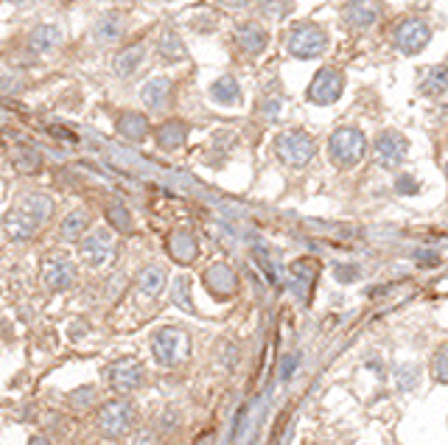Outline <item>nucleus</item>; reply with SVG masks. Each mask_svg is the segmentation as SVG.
<instances>
[{
	"mask_svg": "<svg viewBox=\"0 0 448 445\" xmlns=\"http://www.w3.org/2000/svg\"><path fill=\"white\" fill-rule=\"evenodd\" d=\"M143 384V364L135 358H120L109 367V387L120 395H127Z\"/></svg>",
	"mask_w": 448,
	"mask_h": 445,
	"instance_id": "1a4fd4ad",
	"label": "nucleus"
},
{
	"mask_svg": "<svg viewBox=\"0 0 448 445\" xmlns=\"http://www.w3.org/2000/svg\"><path fill=\"white\" fill-rule=\"evenodd\" d=\"M166 286V269L162 266H146L140 274H138V289L146 294V297H157Z\"/></svg>",
	"mask_w": 448,
	"mask_h": 445,
	"instance_id": "4be33fe9",
	"label": "nucleus"
},
{
	"mask_svg": "<svg viewBox=\"0 0 448 445\" xmlns=\"http://www.w3.org/2000/svg\"><path fill=\"white\" fill-rule=\"evenodd\" d=\"M286 48L297 59H314L322 56L328 48V34L314 23H295L286 34Z\"/></svg>",
	"mask_w": 448,
	"mask_h": 445,
	"instance_id": "f03ea898",
	"label": "nucleus"
},
{
	"mask_svg": "<svg viewBox=\"0 0 448 445\" xmlns=\"http://www.w3.org/2000/svg\"><path fill=\"white\" fill-rule=\"evenodd\" d=\"M376 157H378V163L387 166V169H398L403 163V157H406V138L398 135L395 129H387L378 135L376 140Z\"/></svg>",
	"mask_w": 448,
	"mask_h": 445,
	"instance_id": "9d476101",
	"label": "nucleus"
},
{
	"mask_svg": "<svg viewBox=\"0 0 448 445\" xmlns=\"http://www.w3.org/2000/svg\"><path fill=\"white\" fill-rule=\"evenodd\" d=\"M381 12L384 9L378 0H348L342 9V17L350 28H370L381 17Z\"/></svg>",
	"mask_w": 448,
	"mask_h": 445,
	"instance_id": "f8f14e48",
	"label": "nucleus"
},
{
	"mask_svg": "<svg viewBox=\"0 0 448 445\" xmlns=\"http://www.w3.org/2000/svg\"><path fill=\"white\" fill-rule=\"evenodd\" d=\"M157 54H160L162 62H169V65L185 59V48H182L180 36H177L174 31H166V34H162V36L157 39Z\"/></svg>",
	"mask_w": 448,
	"mask_h": 445,
	"instance_id": "5701e85b",
	"label": "nucleus"
},
{
	"mask_svg": "<svg viewBox=\"0 0 448 445\" xmlns=\"http://www.w3.org/2000/svg\"><path fill=\"white\" fill-rule=\"evenodd\" d=\"M115 127L127 140H143L146 132H149V120L140 112H124V115H118Z\"/></svg>",
	"mask_w": 448,
	"mask_h": 445,
	"instance_id": "6ab92c4d",
	"label": "nucleus"
},
{
	"mask_svg": "<svg viewBox=\"0 0 448 445\" xmlns=\"http://www.w3.org/2000/svg\"><path fill=\"white\" fill-rule=\"evenodd\" d=\"M120 34H124V20L118 14H107L96 28L98 43H115V39H120Z\"/></svg>",
	"mask_w": 448,
	"mask_h": 445,
	"instance_id": "bb28decb",
	"label": "nucleus"
},
{
	"mask_svg": "<svg viewBox=\"0 0 448 445\" xmlns=\"http://www.w3.org/2000/svg\"><path fill=\"white\" fill-rule=\"evenodd\" d=\"M275 149H277V157H280L286 166H292V169L306 166L308 160L314 157V140H311V135L303 132V129L280 132L277 140H275Z\"/></svg>",
	"mask_w": 448,
	"mask_h": 445,
	"instance_id": "423d86ee",
	"label": "nucleus"
},
{
	"mask_svg": "<svg viewBox=\"0 0 448 445\" xmlns=\"http://www.w3.org/2000/svg\"><path fill=\"white\" fill-rule=\"evenodd\" d=\"M85 227H87V216H85V213H81V210L70 213V216L65 219V224H62V235H65V241H76V238H81Z\"/></svg>",
	"mask_w": 448,
	"mask_h": 445,
	"instance_id": "cd10ccee",
	"label": "nucleus"
},
{
	"mask_svg": "<svg viewBox=\"0 0 448 445\" xmlns=\"http://www.w3.org/2000/svg\"><path fill=\"white\" fill-rule=\"evenodd\" d=\"M151 350H154V358L166 367H174V364L185 361L188 358V350H191V339L182 328H162L154 334L151 339Z\"/></svg>",
	"mask_w": 448,
	"mask_h": 445,
	"instance_id": "20e7f679",
	"label": "nucleus"
},
{
	"mask_svg": "<svg viewBox=\"0 0 448 445\" xmlns=\"http://www.w3.org/2000/svg\"><path fill=\"white\" fill-rule=\"evenodd\" d=\"M169 252L177 263H193L196 255H199V241L193 238V232L188 230H177L171 238H169Z\"/></svg>",
	"mask_w": 448,
	"mask_h": 445,
	"instance_id": "dca6fc26",
	"label": "nucleus"
},
{
	"mask_svg": "<svg viewBox=\"0 0 448 445\" xmlns=\"http://www.w3.org/2000/svg\"><path fill=\"white\" fill-rule=\"evenodd\" d=\"M51 210H54V202H51L45 193H31L28 199L20 202L17 210L6 219V232H9V238L25 241L28 235H34L39 227L48 221Z\"/></svg>",
	"mask_w": 448,
	"mask_h": 445,
	"instance_id": "f257e3e1",
	"label": "nucleus"
},
{
	"mask_svg": "<svg viewBox=\"0 0 448 445\" xmlns=\"http://www.w3.org/2000/svg\"><path fill=\"white\" fill-rule=\"evenodd\" d=\"M140 62H143V45H132V48H127L124 54H118V59H115V73L132 76V73L140 67Z\"/></svg>",
	"mask_w": 448,
	"mask_h": 445,
	"instance_id": "a878e982",
	"label": "nucleus"
},
{
	"mask_svg": "<svg viewBox=\"0 0 448 445\" xmlns=\"http://www.w3.org/2000/svg\"><path fill=\"white\" fill-rule=\"evenodd\" d=\"M418 261H420V263H429V266H434L440 258H437L434 252H418Z\"/></svg>",
	"mask_w": 448,
	"mask_h": 445,
	"instance_id": "58836bf2",
	"label": "nucleus"
},
{
	"mask_svg": "<svg viewBox=\"0 0 448 445\" xmlns=\"http://www.w3.org/2000/svg\"><path fill=\"white\" fill-rule=\"evenodd\" d=\"M28 445H51V442H48V437L36 434V437H31V439H28Z\"/></svg>",
	"mask_w": 448,
	"mask_h": 445,
	"instance_id": "ea45409f",
	"label": "nucleus"
},
{
	"mask_svg": "<svg viewBox=\"0 0 448 445\" xmlns=\"http://www.w3.org/2000/svg\"><path fill=\"white\" fill-rule=\"evenodd\" d=\"M205 286H208L216 297H230V294H235V289H238V277H235V272H233L227 263H216V266H211V269L205 272Z\"/></svg>",
	"mask_w": 448,
	"mask_h": 445,
	"instance_id": "2eb2a0df",
	"label": "nucleus"
},
{
	"mask_svg": "<svg viewBox=\"0 0 448 445\" xmlns=\"http://www.w3.org/2000/svg\"><path fill=\"white\" fill-rule=\"evenodd\" d=\"M191 280L188 277H180L177 283H174V303L180 305V308H185V311H193V303H191Z\"/></svg>",
	"mask_w": 448,
	"mask_h": 445,
	"instance_id": "c756f323",
	"label": "nucleus"
},
{
	"mask_svg": "<svg viewBox=\"0 0 448 445\" xmlns=\"http://www.w3.org/2000/svg\"><path fill=\"white\" fill-rule=\"evenodd\" d=\"M222 3H227V6H247L250 0H222Z\"/></svg>",
	"mask_w": 448,
	"mask_h": 445,
	"instance_id": "a19ab883",
	"label": "nucleus"
},
{
	"mask_svg": "<svg viewBox=\"0 0 448 445\" xmlns=\"http://www.w3.org/2000/svg\"><path fill=\"white\" fill-rule=\"evenodd\" d=\"M295 367H297V358H295V356H289L286 361H283V378H289V376L295 373Z\"/></svg>",
	"mask_w": 448,
	"mask_h": 445,
	"instance_id": "4c0bfd02",
	"label": "nucleus"
},
{
	"mask_svg": "<svg viewBox=\"0 0 448 445\" xmlns=\"http://www.w3.org/2000/svg\"><path fill=\"white\" fill-rule=\"evenodd\" d=\"M43 283L51 292H65L76 283V269L67 258H51L43 266Z\"/></svg>",
	"mask_w": 448,
	"mask_h": 445,
	"instance_id": "4468645a",
	"label": "nucleus"
},
{
	"mask_svg": "<svg viewBox=\"0 0 448 445\" xmlns=\"http://www.w3.org/2000/svg\"><path fill=\"white\" fill-rule=\"evenodd\" d=\"M342 87H345L342 73L334 70V67H322L314 76L311 87H308V101L311 104H319V107H328V104H334L342 96Z\"/></svg>",
	"mask_w": 448,
	"mask_h": 445,
	"instance_id": "6e6552de",
	"label": "nucleus"
},
{
	"mask_svg": "<svg viewBox=\"0 0 448 445\" xmlns=\"http://www.w3.org/2000/svg\"><path fill=\"white\" fill-rule=\"evenodd\" d=\"M235 39H238V45H241L244 54L255 56V54H261V51L266 48L269 34H266L258 23H247V25H241V28L235 31Z\"/></svg>",
	"mask_w": 448,
	"mask_h": 445,
	"instance_id": "a211bd4d",
	"label": "nucleus"
},
{
	"mask_svg": "<svg viewBox=\"0 0 448 445\" xmlns=\"http://www.w3.org/2000/svg\"><path fill=\"white\" fill-rule=\"evenodd\" d=\"M96 426H98L101 434L115 437V439L129 434L132 426H135V409H132V403H127V400H109V403H104V406L98 409V415H96Z\"/></svg>",
	"mask_w": 448,
	"mask_h": 445,
	"instance_id": "39448f33",
	"label": "nucleus"
},
{
	"mask_svg": "<svg viewBox=\"0 0 448 445\" xmlns=\"http://www.w3.org/2000/svg\"><path fill=\"white\" fill-rule=\"evenodd\" d=\"M193 445H216V431H205L202 437H196Z\"/></svg>",
	"mask_w": 448,
	"mask_h": 445,
	"instance_id": "e433bc0d",
	"label": "nucleus"
},
{
	"mask_svg": "<svg viewBox=\"0 0 448 445\" xmlns=\"http://www.w3.org/2000/svg\"><path fill=\"white\" fill-rule=\"evenodd\" d=\"M445 174H448V163H445Z\"/></svg>",
	"mask_w": 448,
	"mask_h": 445,
	"instance_id": "79ce46f5",
	"label": "nucleus"
},
{
	"mask_svg": "<svg viewBox=\"0 0 448 445\" xmlns=\"http://www.w3.org/2000/svg\"><path fill=\"white\" fill-rule=\"evenodd\" d=\"M317 261L314 258H300V261H295L292 263V269H289V286H292V292L306 303L308 300V294H311V289H314V280H317Z\"/></svg>",
	"mask_w": 448,
	"mask_h": 445,
	"instance_id": "ddd939ff",
	"label": "nucleus"
},
{
	"mask_svg": "<svg viewBox=\"0 0 448 445\" xmlns=\"http://www.w3.org/2000/svg\"><path fill=\"white\" fill-rule=\"evenodd\" d=\"M356 274H359V272H356L353 266H339V269H337V277H339L342 283H348V280H353Z\"/></svg>",
	"mask_w": 448,
	"mask_h": 445,
	"instance_id": "c9c22d12",
	"label": "nucleus"
},
{
	"mask_svg": "<svg viewBox=\"0 0 448 445\" xmlns=\"http://www.w3.org/2000/svg\"><path fill=\"white\" fill-rule=\"evenodd\" d=\"M109 221H112V227H115V230H124V232L132 227L129 210H127L124 205H112V208H109Z\"/></svg>",
	"mask_w": 448,
	"mask_h": 445,
	"instance_id": "7c9ffc66",
	"label": "nucleus"
},
{
	"mask_svg": "<svg viewBox=\"0 0 448 445\" xmlns=\"http://www.w3.org/2000/svg\"><path fill=\"white\" fill-rule=\"evenodd\" d=\"M253 258L261 263V269H264V274H266V280L269 283H277V272H275V263H272V258L258 247V250H253Z\"/></svg>",
	"mask_w": 448,
	"mask_h": 445,
	"instance_id": "473e14b6",
	"label": "nucleus"
},
{
	"mask_svg": "<svg viewBox=\"0 0 448 445\" xmlns=\"http://www.w3.org/2000/svg\"><path fill=\"white\" fill-rule=\"evenodd\" d=\"M185 135H188V127L182 124V120H169V124H162L157 129V146L162 151H174L185 143Z\"/></svg>",
	"mask_w": 448,
	"mask_h": 445,
	"instance_id": "aec40b11",
	"label": "nucleus"
},
{
	"mask_svg": "<svg viewBox=\"0 0 448 445\" xmlns=\"http://www.w3.org/2000/svg\"><path fill=\"white\" fill-rule=\"evenodd\" d=\"M261 14H266L272 20L286 17V14H292V0H264V3H261Z\"/></svg>",
	"mask_w": 448,
	"mask_h": 445,
	"instance_id": "c85d7f7f",
	"label": "nucleus"
},
{
	"mask_svg": "<svg viewBox=\"0 0 448 445\" xmlns=\"http://www.w3.org/2000/svg\"><path fill=\"white\" fill-rule=\"evenodd\" d=\"M434 378L440 384H448V345L440 347V353L434 356Z\"/></svg>",
	"mask_w": 448,
	"mask_h": 445,
	"instance_id": "2f4dec72",
	"label": "nucleus"
},
{
	"mask_svg": "<svg viewBox=\"0 0 448 445\" xmlns=\"http://www.w3.org/2000/svg\"><path fill=\"white\" fill-rule=\"evenodd\" d=\"M398 191H406V193L412 196V193H418V182H415L409 174H403V177L398 180Z\"/></svg>",
	"mask_w": 448,
	"mask_h": 445,
	"instance_id": "f704fd0d",
	"label": "nucleus"
},
{
	"mask_svg": "<svg viewBox=\"0 0 448 445\" xmlns=\"http://www.w3.org/2000/svg\"><path fill=\"white\" fill-rule=\"evenodd\" d=\"M448 90V65H434L429 67L426 78H423V93L426 96H440Z\"/></svg>",
	"mask_w": 448,
	"mask_h": 445,
	"instance_id": "393cba45",
	"label": "nucleus"
},
{
	"mask_svg": "<svg viewBox=\"0 0 448 445\" xmlns=\"http://www.w3.org/2000/svg\"><path fill=\"white\" fill-rule=\"evenodd\" d=\"M59 36H62V31H59L56 25H39V28L31 31V36H28V48L36 51V54H45V51H51V48L59 43Z\"/></svg>",
	"mask_w": 448,
	"mask_h": 445,
	"instance_id": "b1692460",
	"label": "nucleus"
},
{
	"mask_svg": "<svg viewBox=\"0 0 448 445\" xmlns=\"http://www.w3.org/2000/svg\"><path fill=\"white\" fill-rule=\"evenodd\" d=\"M171 93H174V87H171L169 78L157 76V78H149V82H146L140 98H143V104H146L149 109H166L169 101H171Z\"/></svg>",
	"mask_w": 448,
	"mask_h": 445,
	"instance_id": "f3484780",
	"label": "nucleus"
},
{
	"mask_svg": "<svg viewBox=\"0 0 448 445\" xmlns=\"http://www.w3.org/2000/svg\"><path fill=\"white\" fill-rule=\"evenodd\" d=\"M115 252V241L107 230H96L93 235H87L81 241V258H85L90 266H104Z\"/></svg>",
	"mask_w": 448,
	"mask_h": 445,
	"instance_id": "9b49d317",
	"label": "nucleus"
},
{
	"mask_svg": "<svg viewBox=\"0 0 448 445\" xmlns=\"http://www.w3.org/2000/svg\"><path fill=\"white\" fill-rule=\"evenodd\" d=\"M429 39H431V28L426 20L420 17H409V20H401L392 31V43L401 54H420L426 45H429Z\"/></svg>",
	"mask_w": 448,
	"mask_h": 445,
	"instance_id": "0eeeda50",
	"label": "nucleus"
},
{
	"mask_svg": "<svg viewBox=\"0 0 448 445\" xmlns=\"http://www.w3.org/2000/svg\"><path fill=\"white\" fill-rule=\"evenodd\" d=\"M328 154L339 169H350V166L361 163V157L367 154V140H364V135L353 127L337 129L328 140Z\"/></svg>",
	"mask_w": 448,
	"mask_h": 445,
	"instance_id": "7ed1b4c3",
	"label": "nucleus"
},
{
	"mask_svg": "<svg viewBox=\"0 0 448 445\" xmlns=\"http://www.w3.org/2000/svg\"><path fill=\"white\" fill-rule=\"evenodd\" d=\"M76 409H85L87 403L93 400V387H81V389H76V392H70V398H67Z\"/></svg>",
	"mask_w": 448,
	"mask_h": 445,
	"instance_id": "72a5a7b5",
	"label": "nucleus"
},
{
	"mask_svg": "<svg viewBox=\"0 0 448 445\" xmlns=\"http://www.w3.org/2000/svg\"><path fill=\"white\" fill-rule=\"evenodd\" d=\"M211 98L216 104H222V107H238L241 104V87H238V82L233 76H224V78H219V82H213Z\"/></svg>",
	"mask_w": 448,
	"mask_h": 445,
	"instance_id": "412c9836",
	"label": "nucleus"
}]
</instances>
